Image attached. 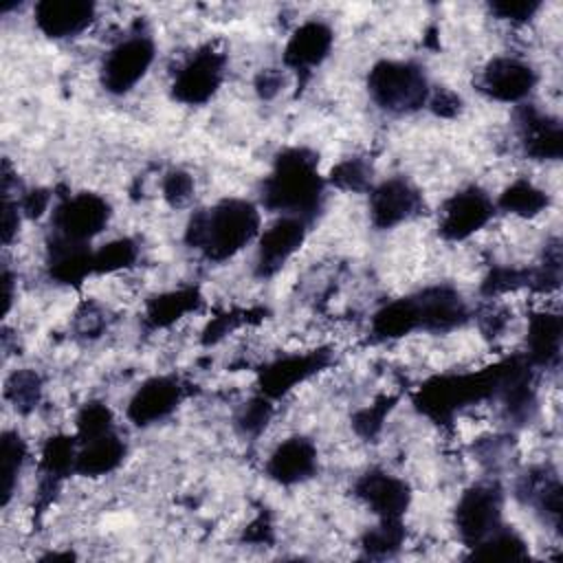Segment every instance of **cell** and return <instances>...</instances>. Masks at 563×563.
<instances>
[{
  "instance_id": "cell-4",
  "label": "cell",
  "mask_w": 563,
  "mask_h": 563,
  "mask_svg": "<svg viewBox=\"0 0 563 563\" xmlns=\"http://www.w3.org/2000/svg\"><path fill=\"white\" fill-rule=\"evenodd\" d=\"M110 220V205L99 194L81 191L64 198L53 209V240L88 246Z\"/></svg>"
},
{
  "instance_id": "cell-33",
  "label": "cell",
  "mask_w": 563,
  "mask_h": 563,
  "mask_svg": "<svg viewBox=\"0 0 563 563\" xmlns=\"http://www.w3.org/2000/svg\"><path fill=\"white\" fill-rule=\"evenodd\" d=\"M488 9L499 20L528 22L541 9V2L539 0H493Z\"/></svg>"
},
{
  "instance_id": "cell-6",
  "label": "cell",
  "mask_w": 563,
  "mask_h": 563,
  "mask_svg": "<svg viewBox=\"0 0 563 563\" xmlns=\"http://www.w3.org/2000/svg\"><path fill=\"white\" fill-rule=\"evenodd\" d=\"M154 42L145 35H132L121 40L103 59L101 84L112 95L132 90L150 70L154 62Z\"/></svg>"
},
{
  "instance_id": "cell-31",
  "label": "cell",
  "mask_w": 563,
  "mask_h": 563,
  "mask_svg": "<svg viewBox=\"0 0 563 563\" xmlns=\"http://www.w3.org/2000/svg\"><path fill=\"white\" fill-rule=\"evenodd\" d=\"M7 398L20 409L26 411L31 407H35V402L40 400V378L33 372H15L11 374V378L7 380Z\"/></svg>"
},
{
  "instance_id": "cell-5",
  "label": "cell",
  "mask_w": 563,
  "mask_h": 563,
  "mask_svg": "<svg viewBox=\"0 0 563 563\" xmlns=\"http://www.w3.org/2000/svg\"><path fill=\"white\" fill-rule=\"evenodd\" d=\"M501 526V493L493 484H475L455 506V528L464 545L473 548Z\"/></svg>"
},
{
  "instance_id": "cell-1",
  "label": "cell",
  "mask_w": 563,
  "mask_h": 563,
  "mask_svg": "<svg viewBox=\"0 0 563 563\" xmlns=\"http://www.w3.org/2000/svg\"><path fill=\"white\" fill-rule=\"evenodd\" d=\"M325 180L319 158L306 147L284 150L262 183V205L282 216L310 220L321 207Z\"/></svg>"
},
{
  "instance_id": "cell-10",
  "label": "cell",
  "mask_w": 563,
  "mask_h": 563,
  "mask_svg": "<svg viewBox=\"0 0 563 563\" xmlns=\"http://www.w3.org/2000/svg\"><path fill=\"white\" fill-rule=\"evenodd\" d=\"M306 220L292 216H279L268 229L262 231L257 242V275H275L301 246L306 238Z\"/></svg>"
},
{
  "instance_id": "cell-18",
  "label": "cell",
  "mask_w": 563,
  "mask_h": 563,
  "mask_svg": "<svg viewBox=\"0 0 563 563\" xmlns=\"http://www.w3.org/2000/svg\"><path fill=\"white\" fill-rule=\"evenodd\" d=\"M321 365H325L323 352L312 354H290L273 361L260 372V391L264 398L273 400L290 391L295 385L312 376Z\"/></svg>"
},
{
  "instance_id": "cell-20",
  "label": "cell",
  "mask_w": 563,
  "mask_h": 563,
  "mask_svg": "<svg viewBox=\"0 0 563 563\" xmlns=\"http://www.w3.org/2000/svg\"><path fill=\"white\" fill-rule=\"evenodd\" d=\"M561 356V317L552 310H541L530 317L526 336V358L532 367L556 365Z\"/></svg>"
},
{
  "instance_id": "cell-17",
  "label": "cell",
  "mask_w": 563,
  "mask_h": 563,
  "mask_svg": "<svg viewBox=\"0 0 563 563\" xmlns=\"http://www.w3.org/2000/svg\"><path fill=\"white\" fill-rule=\"evenodd\" d=\"M418 306L420 328L429 332H449L462 325L468 317V310L462 297L449 286L427 288L413 297Z\"/></svg>"
},
{
  "instance_id": "cell-25",
  "label": "cell",
  "mask_w": 563,
  "mask_h": 563,
  "mask_svg": "<svg viewBox=\"0 0 563 563\" xmlns=\"http://www.w3.org/2000/svg\"><path fill=\"white\" fill-rule=\"evenodd\" d=\"M473 559H486V561H512V559H526L528 545L526 541L510 528L499 526L493 530L486 539H482L477 545L471 548Z\"/></svg>"
},
{
  "instance_id": "cell-23",
  "label": "cell",
  "mask_w": 563,
  "mask_h": 563,
  "mask_svg": "<svg viewBox=\"0 0 563 563\" xmlns=\"http://www.w3.org/2000/svg\"><path fill=\"white\" fill-rule=\"evenodd\" d=\"M418 328H420V319H418V306L413 297L396 299L383 306L372 319V330L380 339H400Z\"/></svg>"
},
{
  "instance_id": "cell-35",
  "label": "cell",
  "mask_w": 563,
  "mask_h": 563,
  "mask_svg": "<svg viewBox=\"0 0 563 563\" xmlns=\"http://www.w3.org/2000/svg\"><path fill=\"white\" fill-rule=\"evenodd\" d=\"M268 418H271V402H268V398L260 396V398H253L244 407V411L240 416V424L246 433H257L264 429Z\"/></svg>"
},
{
  "instance_id": "cell-7",
  "label": "cell",
  "mask_w": 563,
  "mask_h": 563,
  "mask_svg": "<svg viewBox=\"0 0 563 563\" xmlns=\"http://www.w3.org/2000/svg\"><path fill=\"white\" fill-rule=\"evenodd\" d=\"M222 77H224L222 53L213 51L211 46H205L198 53H194L185 62V66L176 73V79L172 84V95L176 101L185 106L207 103L220 88Z\"/></svg>"
},
{
  "instance_id": "cell-15",
  "label": "cell",
  "mask_w": 563,
  "mask_h": 563,
  "mask_svg": "<svg viewBox=\"0 0 563 563\" xmlns=\"http://www.w3.org/2000/svg\"><path fill=\"white\" fill-rule=\"evenodd\" d=\"M356 495L380 519H400L411 501L405 479L385 471H369L356 482Z\"/></svg>"
},
{
  "instance_id": "cell-8",
  "label": "cell",
  "mask_w": 563,
  "mask_h": 563,
  "mask_svg": "<svg viewBox=\"0 0 563 563\" xmlns=\"http://www.w3.org/2000/svg\"><path fill=\"white\" fill-rule=\"evenodd\" d=\"M495 213L493 198L479 187H468L453 194L440 213V233L446 240L460 242L477 233Z\"/></svg>"
},
{
  "instance_id": "cell-13",
  "label": "cell",
  "mask_w": 563,
  "mask_h": 563,
  "mask_svg": "<svg viewBox=\"0 0 563 563\" xmlns=\"http://www.w3.org/2000/svg\"><path fill=\"white\" fill-rule=\"evenodd\" d=\"M517 128L523 152L537 161H559L563 154V132L559 119L534 106H521Z\"/></svg>"
},
{
  "instance_id": "cell-12",
  "label": "cell",
  "mask_w": 563,
  "mask_h": 563,
  "mask_svg": "<svg viewBox=\"0 0 563 563\" xmlns=\"http://www.w3.org/2000/svg\"><path fill=\"white\" fill-rule=\"evenodd\" d=\"M183 398V387L172 376L147 378L128 402V418L136 427H150L167 418Z\"/></svg>"
},
{
  "instance_id": "cell-19",
  "label": "cell",
  "mask_w": 563,
  "mask_h": 563,
  "mask_svg": "<svg viewBox=\"0 0 563 563\" xmlns=\"http://www.w3.org/2000/svg\"><path fill=\"white\" fill-rule=\"evenodd\" d=\"M332 31L319 20L303 22L288 40L284 48V64L297 73H308L319 66L332 48Z\"/></svg>"
},
{
  "instance_id": "cell-22",
  "label": "cell",
  "mask_w": 563,
  "mask_h": 563,
  "mask_svg": "<svg viewBox=\"0 0 563 563\" xmlns=\"http://www.w3.org/2000/svg\"><path fill=\"white\" fill-rule=\"evenodd\" d=\"M200 306L196 288H178L147 301L145 317L152 328H167Z\"/></svg>"
},
{
  "instance_id": "cell-24",
  "label": "cell",
  "mask_w": 563,
  "mask_h": 563,
  "mask_svg": "<svg viewBox=\"0 0 563 563\" xmlns=\"http://www.w3.org/2000/svg\"><path fill=\"white\" fill-rule=\"evenodd\" d=\"M548 194L532 185L530 180H515L510 183L497 200V207L506 213L519 218H532L548 207Z\"/></svg>"
},
{
  "instance_id": "cell-38",
  "label": "cell",
  "mask_w": 563,
  "mask_h": 563,
  "mask_svg": "<svg viewBox=\"0 0 563 563\" xmlns=\"http://www.w3.org/2000/svg\"><path fill=\"white\" fill-rule=\"evenodd\" d=\"M435 114H442V117H451L460 110V97L451 90H438L433 95H429V101H427Z\"/></svg>"
},
{
  "instance_id": "cell-16",
  "label": "cell",
  "mask_w": 563,
  "mask_h": 563,
  "mask_svg": "<svg viewBox=\"0 0 563 563\" xmlns=\"http://www.w3.org/2000/svg\"><path fill=\"white\" fill-rule=\"evenodd\" d=\"M314 468H317V446L301 435L279 442L266 462L268 477L284 486L308 479L314 473Z\"/></svg>"
},
{
  "instance_id": "cell-21",
  "label": "cell",
  "mask_w": 563,
  "mask_h": 563,
  "mask_svg": "<svg viewBox=\"0 0 563 563\" xmlns=\"http://www.w3.org/2000/svg\"><path fill=\"white\" fill-rule=\"evenodd\" d=\"M123 455H125L123 440L114 431H108L92 440L79 442L77 457H75V473L86 477L108 475L123 462Z\"/></svg>"
},
{
  "instance_id": "cell-36",
  "label": "cell",
  "mask_w": 563,
  "mask_h": 563,
  "mask_svg": "<svg viewBox=\"0 0 563 563\" xmlns=\"http://www.w3.org/2000/svg\"><path fill=\"white\" fill-rule=\"evenodd\" d=\"M387 411H389V400H387V398H383V400L369 405L367 409L358 411V413H356V420H354L358 433H363V435L376 433V431L380 429V424H383Z\"/></svg>"
},
{
  "instance_id": "cell-37",
  "label": "cell",
  "mask_w": 563,
  "mask_h": 563,
  "mask_svg": "<svg viewBox=\"0 0 563 563\" xmlns=\"http://www.w3.org/2000/svg\"><path fill=\"white\" fill-rule=\"evenodd\" d=\"M48 200H51V196H48L46 189H31V191L24 194V198L20 200L18 207L22 209L24 216L37 218V216H42L44 209L48 207ZM15 202H18V200H15Z\"/></svg>"
},
{
  "instance_id": "cell-9",
  "label": "cell",
  "mask_w": 563,
  "mask_h": 563,
  "mask_svg": "<svg viewBox=\"0 0 563 563\" xmlns=\"http://www.w3.org/2000/svg\"><path fill=\"white\" fill-rule=\"evenodd\" d=\"M479 86L495 101L519 103L537 86V73L523 59L493 57L482 70Z\"/></svg>"
},
{
  "instance_id": "cell-30",
  "label": "cell",
  "mask_w": 563,
  "mask_h": 563,
  "mask_svg": "<svg viewBox=\"0 0 563 563\" xmlns=\"http://www.w3.org/2000/svg\"><path fill=\"white\" fill-rule=\"evenodd\" d=\"M77 442L92 440L97 435H103L112 431V411L103 402H86L81 411L77 413Z\"/></svg>"
},
{
  "instance_id": "cell-27",
  "label": "cell",
  "mask_w": 563,
  "mask_h": 563,
  "mask_svg": "<svg viewBox=\"0 0 563 563\" xmlns=\"http://www.w3.org/2000/svg\"><path fill=\"white\" fill-rule=\"evenodd\" d=\"M405 539L400 519H380V523L365 532L363 550L369 556H389L394 554Z\"/></svg>"
},
{
  "instance_id": "cell-2",
  "label": "cell",
  "mask_w": 563,
  "mask_h": 563,
  "mask_svg": "<svg viewBox=\"0 0 563 563\" xmlns=\"http://www.w3.org/2000/svg\"><path fill=\"white\" fill-rule=\"evenodd\" d=\"M260 231V211L242 198H224L196 211L185 229V240L211 262L231 260Z\"/></svg>"
},
{
  "instance_id": "cell-26",
  "label": "cell",
  "mask_w": 563,
  "mask_h": 563,
  "mask_svg": "<svg viewBox=\"0 0 563 563\" xmlns=\"http://www.w3.org/2000/svg\"><path fill=\"white\" fill-rule=\"evenodd\" d=\"M0 464H2V504H9L11 493L15 488L18 473L26 457V444L15 431L2 433V451H0Z\"/></svg>"
},
{
  "instance_id": "cell-14",
  "label": "cell",
  "mask_w": 563,
  "mask_h": 563,
  "mask_svg": "<svg viewBox=\"0 0 563 563\" xmlns=\"http://www.w3.org/2000/svg\"><path fill=\"white\" fill-rule=\"evenodd\" d=\"M37 29L51 40L84 33L95 20V4L86 0H42L33 9Z\"/></svg>"
},
{
  "instance_id": "cell-29",
  "label": "cell",
  "mask_w": 563,
  "mask_h": 563,
  "mask_svg": "<svg viewBox=\"0 0 563 563\" xmlns=\"http://www.w3.org/2000/svg\"><path fill=\"white\" fill-rule=\"evenodd\" d=\"M75 457H77L75 440L66 438V435H57L46 442V446L42 451V466H44L46 475L62 477L68 471H75Z\"/></svg>"
},
{
  "instance_id": "cell-34",
  "label": "cell",
  "mask_w": 563,
  "mask_h": 563,
  "mask_svg": "<svg viewBox=\"0 0 563 563\" xmlns=\"http://www.w3.org/2000/svg\"><path fill=\"white\" fill-rule=\"evenodd\" d=\"M194 194V178L183 169H172L163 180V196L169 205L180 207Z\"/></svg>"
},
{
  "instance_id": "cell-39",
  "label": "cell",
  "mask_w": 563,
  "mask_h": 563,
  "mask_svg": "<svg viewBox=\"0 0 563 563\" xmlns=\"http://www.w3.org/2000/svg\"><path fill=\"white\" fill-rule=\"evenodd\" d=\"M279 86H282V77H279V73H275V70H264V73L260 75V79H257V88H260V92H262L264 97L275 95Z\"/></svg>"
},
{
  "instance_id": "cell-3",
  "label": "cell",
  "mask_w": 563,
  "mask_h": 563,
  "mask_svg": "<svg viewBox=\"0 0 563 563\" xmlns=\"http://www.w3.org/2000/svg\"><path fill=\"white\" fill-rule=\"evenodd\" d=\"M367 88L376 106L387 112L405 114L429 101V84L424 70L413 62L383 59L367 75Z\"/></svg>"
},
{
  "instance_id": "cell-32",
  "label": "cell",
  "mask_w": 563,
  "mask_h": 563,
  "mask_svg": "<svg viewBox=\"0 0 563 563\" xmlns=\"http://www.w3.org/2000/svg\"><path fill=\"white\" fill-rule=\"evenodd\" d=\"M330 183L345 191H361L369 185V167L358 158H347L332 167Z\"/></svg>"
},
{
  "instance_id": "cell-28",
  "label": "cell",
  "mask_w": 563,
  "mask_h": 563,
  "mask_svg": "<svg viewBox=\"0 0 563 563\" xmlns=\"http://www.w3.org/2000/svg\"><path fill=\"white\" fill-rule=\"evenodd\" d=\"M136 260V244L128 238L112 240L99 251H92L95 273H117Z\"/></svg>"
},
{
  "instance_id": "cell-11",
  "label": "cell",
  "mask_w": 563,
  "mask_h": 563,
  "mask_svg": "<svg viewBox=\"0 0 563 563\" xmlns=\"http://www.w3.org/2000/svg\"><path fill=\"white\" fill-rule=\"evenodd\" d=\"M422 207V198L405 178L383 180L369 194V216L374 227L391 229L413 218Z\"/></svg>"
}]
</instances>
